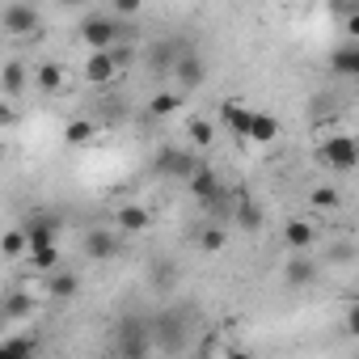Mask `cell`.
<instances>
[{"label": "cell", "mask_w": 359, "mask_h": 359, "mask_svg": "<svg viewBox=\"0 0 359 359\" xmlns=\"http://www.w3.org/2000/svg\"><path fill=\"white\" fill-rule=\"evenodd\" d=\"M229 245V233L220 229V224H203V233H199V250L203 254H220Z\"/></svg>", "instance_id": "cell-27"}, {"label": "cell", "mask_w": 359, "mask_h": 359, "mask_svg": "<svg viewBox=\"0 0 359 359\" xmlns=\"http://www.w3.org/2000/svg\"><path fill=\"white\" fill-rule=\"evenodd\" d=\"M187 187H191V195H195L199 203H216V199H220V191H224V187H220V177H216V169H212L208 161H199V165H195V173L187 177Z\"/></svg>", "instance_id": "cell-7"}, {"label": "cell", "mask_w": 359, "mask_h": 359, "mask_svg": "<svg viewBox=\"0 0 359 359\" xmlns=\"http://www.w3.org/2000/svg\"><path fill=\"white\" fill-rule=\"evenodd\" d=\"M220 118L229 123V131L233 135H241V140H250V127H254V110L250 106H241V102H220Z\"/></svg>", "instance_id": "cell-12"}, {"label": "cell", "mask_w": 359, "mask_h": 359, "mask_svg": "<svg viewBox=\"0 0 359 359\" xmlns=\"http://www.w3.org/2000/svg\"><path fill=\"white\" fill-rule=\"evenodd\" d=\"M275 135H279V118H275V114H254L250 140H254V144H275Z\"/></svg>", "instance_id": "cell-24"}, {"label": "cell", "mask_w": 359, "mask_h": 359, "mask_svg": "<svg viewBox=\"0 0 359 359\" xmlns=\"http://www.w3.org/2000/svg\"><path fill=\"white\" fill-rule=\"evenodd\" d=\"M55 233H60V220H55V216H34V220L26 224L30 250H34V245H51V241H55Z\"/></svg>", "instance_id": "cell-19"}, {"label": "cell", "mask_w": 359, "mask_h": 359, "mask_svg": "<svg viewBox=\"0 0 359 359\" xmlns=\"http://www.w3.org/2000/svg\"><path fill=\"white\" fill-rule=\"evenodd\" d=\"M313 237H317V233H313V224H309V220H287V224H283V241H287V250H292V254H296V250H309V245H313Z\"/></svg>", "instance_id": "cell-20"}, {"label": "cell", "mask_w": 359, "mask_h": 359, "mask_svg": "<svg viewBox=\"0 0 359 359\" xmlns=\"http://www.w3.org/2000/svg\"><path fill=\"white\" fill-rule=\"evenodd\" d=\"M13 118H18V114H13V102L5 97V106H0V123H5V127H13Z\"/></svg>", "instance_id": "cell-36"}, {"label": "cell", "mask_w": 359, "mask_h": 359, "mask_svg": "<svg viewBox=\"0 0 359 359\" xmlns=\"http://www.w3.org/2000/svg\"><path fill=\"white\" fill-rule=\"evenodd\" d=\"M330 68H334L338 76H351V81H359V39H346L342 47H334V55H330Z\"/></svg>", "instance_id": "cell-14"}, {"label": "cell", "mask_w": 359, "mask_h": 359, "mask_svg": "<svg viewBox=\"0 0 359 359\" xmlns=\"http://www.w3.org/2000/svg\"><path fill=\"white\" fill-rule=\"evenodd\" d=\"M237 224H241V233H258V229H262V212L241 199V203H237Z\"/></svg>", "instance_id": "cell-30"}, {"label": "cell", "mask_w": 359, "mask_h": 359, "mask_svg": "<svg viewBox=\"0 0 359 359\" xmlns=\"http://www.w3.org/2000/svg\"><path fill=\"white\" fill-rule=\"evenodd\" d=\"M152 334H156V351H169V355H177V351H187V334H182V317H156V325H152Z\"/></svg>", "instance_id": "cell-8"}, {"label": "cell", "mask_w": 359, "mask_h": 359, "mask_svg": "<svg viewBox=\"0 0 359 359\" xmlns=\"http://www.w3.org/2000/svg\"><path fill=\"white\" fill-rule=\"evenodd\" d=\"M317 279V262L309 258V250H296V258H287V266H283V283L287 287H309Z\"/></svg>", "instance_id": "cell-10"}, {"label": "cell", "mask_w": 359, "mask_h": 359, "mask_svg": "<svg viewBox=\"0 0 359 359\" xmlns=\"http://www.w3.org/2000/svg\"><path fill=\"white\" fill-rule=\"evenodd\" d=\"M330 169H338V173H351L355 165H359V140L355 135H330L325 144H321V152H317Z\"/></svg>", "instance_id": "cell-4"}, {"label": "cell", "mask_w": 359, "mask_h": 359, "mask_svg": "<svg viewBox=\"0 0 359 359\" xmlns=\"http://www.w3.org/2000/svg\"><path fill=\"white\" fill-rule=\"evenodd\" d=\"M47 292H51L55 300H72V296L81 292V275L68 271V266H55V271H47Z\"/></svg>", "instance_id": "cell-15"}, {"label": "cell", "mask_w": 359, "mask_h": 359, "mask_svg": "<svg viewBox=\"0 0 359 359\" xmlns=\"http://www.w3.org/2000/svg\"><path fill=\"white\" fill-rule=\"evenodd\" d=\"M30 313H34V296H30V292H9L5 304H0V321H5V325L26 321Z\"/></svg>", "instance_id": "cell-17"}, {"label": "cell", "mask_w": 359, "mask_h": 359, "mask_svg": "<svg viewBox=\"0 0 359 359\" xmlns=\"http://www.w3.org/2000/svg\"><path fill=\"white\" fill-rule=\"evenodd\" d=\"M187 131H191V148H208L216 140V123H208V118H195Z\"/></svg>", "instance_id": "cell-29"}, {"label": "cell", "mask_w": 359, "mask_h": 359, "mask_svg": "<svg viewBox=\"0 0 359 359\" xmlns=\"http://www.w3.org/2000/svg\"><path fill=\"white\" fill-rule=\"evenodd\" d=\"M144 9V0H114V18H135Z\"/></svg>", "instance_id": "cell-32"}, {"label": "cell", "mask_w": 359, "mask_h": 359, "mask_svg": "<svg viewBox=\"0 0 359 359\" xmlns=\"http://www.w3.org/2000/svg\"><path fill=\"white\" fill-rule=\"evenodd\" d=\"M76 39L85 43V51H110V47H118V43L127 39V30H123V18H114V13H110V18L93 13V18L81 22Z\"/></svg>", "instance_id": "cell-1"}, {"label": "cell", "mask_w": 359, "mask_h": 359, "mask_svg": "<svg viewBox=\"0 0 359 359\" xmlns=\"http://www.w3.org/2000/svg\"><path fill=\"white\" fill-rule=\"evenodd\" d=\"M114 254H118V237H114V233H106V229L85 233V258H93V262H110Z\"/></svg>", "instance_id": "cell-13"}, {"label": "cell", "mask_w": 359, "mask_h": 359, "mask_svg": "<svg viewBox=\"0 0 359 359\" xmlns=\"http://www.w3.org/2000/svg\"><path fill=\"white\" fill-rule=\"evenodd\" d=\"M34 89L39 93H47V97H55V93H64L68 89V72H64V64H39L34 68Z\"/></svg>", "instance_id": "cell-11"}, {"label": "cell", "mask_w": 359, "mask_h": 359, "mask_svg": "<svg viewBox=\"0 0 359 359\" xmlns=\"http://www.w3.org/2000/svg\"><path fill=\"white\" fill-rule=\"evenodd\" d=\"M309 203H313L317 212H338V208H342V195H338L334 187H313V191H309Z\"/></svg>", "instance_id": "cell-26"}, {"label": "cell", "mask_w": 359, "mask_h": 359, "mask_svg": "<svg viewBox=\"0 0 359 359\" xmlns=\"http://www.w3.org/2000/svg\"><path fill=\"white\" fill-rule=\"evenodd\" d=\"M60 5H64V9H76V5H85V0H60Z\"/></svg>", "instance_id": "cell-37"}, {"label": "cell", "mask_w": 359, "mask_h": 359, "mask_svg": "<svg viewBox=\"0 0 359 359\" xmlns=\"http://www.w3.org/2000/svg\"><path fill=\"white\" fill-rule=\"evenodd\" d=\"M114 72H118V60H114V51H89L85 55V81L89 85H110L114 81Z\"/></svg>", "instance_id": "cell-9"}, {"label": "cell", "mask_w": 359, "mask_h": 359, "mask_svg": "<svg viewBox=\"0 0 359 359\" xmlns=\"http://www.w3.org/2000/svg\"><path fill=\"white\" fill-rule=\"evenodd\" d=\"M152 283H156V287H173V283H177V266H169V262H156V271H152Z\"/></svg>", "instance_id": "cell-31"}, {"label": "cell", "mask_w": 359, "mask_h": 359, "mask_svg": "<svg viewBox=\"0 0 359 359\" xmlns=\"http://www.w3.org/2000/svg\"><path fill=\"white\" fill-rule=\"evenodd\" d=\"M342 325H346V334H351V338H359V300H355V304L346 309V317H342Z\"/></svg>", "instance_id": "cell-33"}, {"label": "cell", "mask_w": 359, "mask_h": 359, "mask_svg": "<svg viewBox=\"0 0 359 359\" xmlns=\"http://www.w3.org/2000/svg\"><path fill=\"white\" fill-rule=\"evenodd\" d=\"M110 51H114V60H118V68H123V64H131V55H135V51H131L127 43H118V47H110Z\"/></svg>", "instance_id": "cell-34"}, {"label": "cell", "mask_w": 359, "mask_h": 359, "mask_svg": "<svg viewBox=\"0 0 359 359\" xmlns=\"http://www.w3.org/2000/svg\"><path fill=\"white\" fill-rule=\"evenodd\" d=\"M5 30L13 39H39V9L30 5V0H13V5L5 9Z\"/></svg>", "instance_id": "cell-6"}, {"label": "cell", "mask_w": 359, "mask_h": 359, "mask_svg": "<svg viewBox=\"0 0 359 359\" xmlns=\"http://www.w3.org/2000/svg\"><path fill=\"white\" fill-rule=\"evenodd\" d=\"M199 161H203V156H195V148H161L152 165H156L161 177H182V182H187Z\"/></svg>", "instance_id": "cell-5"}, {"label": "cell", "mask_w": 359, "mask_h": 359, "mask_svg": "<svg viewBox=\"0 0 359 359\" xmlns=\"http://www.w3.org/2000/svg\"><path fill=\"white\" fill-rule=\"evenodd\" d=\"M114 224H118L123 233H144V229L152 224V216H148V208H140V203H127V208H118Z\"/></svg>", "instance_id": "cell-18"}, {"label": "cell", "mask_w": 359, "mask_h": 359, "mask_svg": "<svg viewBox=\"0 0 359 359\" xmlns=\"http://www.w3.org/2000/svg\"><path fill=\"white\" fill-rule=\"evenodd\" d=\"M0 355H5V359H13V355H39V338L34 334H13V338L0 342Z\"/></svg>", "instance_id": "cell-23"}, {"label": "cell", "mask_w": 359, "mask_h": 359, "mask_svg": "<svg viewBox=\"0 0 359 359\" xmlns=\"http://www.w3.org/2000/svg\"><path fill=\"white\" fill-rule=\"evenodd\" d=\"M0 254H5L9 262L30 258V237H26V229H9V233H5V241H0Z\"/></svg>", "instance_id": "cell-22"}, {"label": "cell", "mask_w": 359, "mask_h": 359, "mask_svg": "<svg viewBox=\"0 0 359 359\" xmlns=\"http://www.w3.org/2000/svg\"><path fill=\"white\" fill-rule=\"evenodd\" d=\"M26 81H30V72H26V64H22V60H9V64H5V72H0V89H5V97H9V102H18V97L26 93Z\"/></svg>", "instance_id": "cell-16"}, {"label": "cell", "mask_w": 359, "mask_h": 359, "mask_svg": "<svg viewBox=\"0 0 359 359\" xmlns=\"http://www.w3.org/2000/svg\"><path fill=\"white\" fill-rule=\"evenodd\" d=\"M346 34H351V39H359V9H351V13H346Z\"/></svg>", "instance_id": "cell-35"}, {"label": "cell", "mask_w": 359, "mask_h": 359, "mask_svg": "<svg viewBox=\"0 0 359 359\" xmlns=\"http://www.w3.org/2000/svg\"><path fill=\"white\" fill-rule=\"evenodd\" d=\"M93 131H97V127H93L89 118H72V123L64 127V144L81 148V144H89V140H93Z\"/></svg>", "instance_id": "cell-25"}, {"label": "cell", "mask_w": 359, "mask_h": 359, "mask_svg": "<svg viewBox=\"0 0 359 359\" xmlns=\"http://www.w3.org/2000/svg\"><path fill=\"white\" fill-rule=\"evenodd\" d=\"M30 266L34 271H55L60 266V245L51 241V245H34L30 250Z\"/></svg>", "instance_id": "cell-28"}, {"label": "cell", "mask_w": 359, "mask_h": 359, "mask_svg": "<svg viewBox=\"0 0 359 359\" xmlns=\"http://www.w3.org/2000/svg\"><path fill=\"white\" fill-rule=\"evenodd\" d=\"M169 76H173V85L182 89V93H191V89H199V85L208 81V60H203L195 47H187L182 55L173 60V72H169Z\"/></svg>", "instance_id": "cell-2"}, {"label": "cell", "mask_w": 359, "mask_h": 359, "mask_svg": "<svg viewBox=\"0 0 359 359\" xmlns=\"http://www.w3.org/2000/svg\"><path fill=\"white\" fill-rule=\"evenodd\" d=\"M118 355H131V359H140V355H152L156 351V334H152V325L148 321H123V330H118V346H114Z\"/></svg>", "instance_id": "cell-3"}, {"label": "cell", "mask_w": 359, "mask_h": 359, "mask_svg": "<svg viewBox=\"0 0 359 359\" xmlns=\"http://www.w3.org/2000/svg\"><path fill=\"white\" fill-rule=\"evenodd\" d=\"M177 110H182V89H177V93L161 89V93H152V102H148V114H152V118H173Z\"/></svg>", "instance_id": "cell-21"}]
</instances>
